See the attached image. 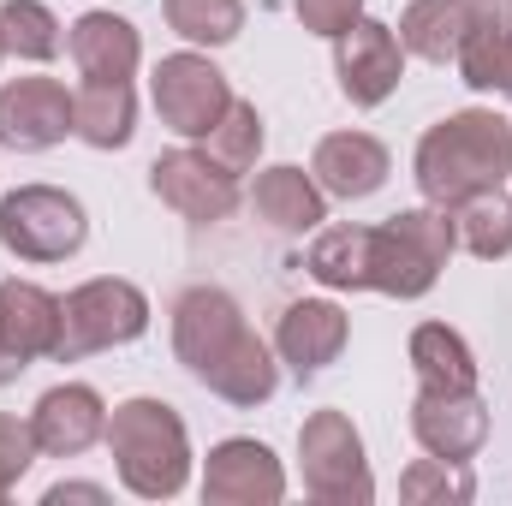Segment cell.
Returning <instances> with one entry per match:
<instances>
[{"label": "cell", "instance_id": "obj_1", "mask_svg": "<svg viewBox=\"0 0 512 506\" xmlns=\"http://www.w3.org/2000/svg\"><path fill=\"white\" fill-rule=\"evenodd\" d=\"M173 358L227 405H268L280 387L274 352L221 286H185L173 298Z\"/></svg>", "mask_w": 512, "mask_h": 506}, {"label": "cell", "instance_id": "obj_2", "mask_svg": "<svg viewBox=\"0 0 512 506\" xmlns=\"http://www.w3.org/2000/svg\"><path fill=\"white\" fill-rule=\"evenodd\" d=\"M411 173H417L423 203H435V209H453L477 191H501L512 173V120L495 108L447 114L441 126L423 131Z\"/></svg>", "mask_w": 512, "mask_h": 506}, {"label": "cell", "instance_id": "obj_3", "mask_svg": "<svg viewBox=\"0 0 512 506\" xmlns=\"http://www.w3.org/2000/svg\"><path fill=\"white\" fill-rule=\"evenodd\" d=\"M108 453L114 471L137 501H173L191 483V435L185 417L167 399H126L108 417Z\"/></svg>", "mask_w": 512, "mask_h": 506}, {"label": "cell", "instance_id": "obj_4", "mask_svg": "<svg viewBox=\"0 0 512 506\" xmlns=\"http://www.w3.org/2000/svg\"><path fill=\"white\" fill-rule=\"evenodd\" d=\"M459 251V233H453V209H399L387 215L382 227H370V292L387 298H423L447 256Z\"/></svg>", "mask_w": 512, "mask_h": 506}, {"label": "cell", "instance_id": "obj_5", "mask_svg": "<svg viewBox=\"0 0 512 506\" xmlns=\"http://www.w3.org/2000/svg\"><path fill=\"white\" fill-rule=\"evenodd\" d=\"M143 328H149V298H143V286H131V280H114V274H102V280H84V286H72L66 298H60V364H78V358H90V352H114V346H131V340H143Z\"/></svg>", "mask_w": 512, "mask_h": 506}, {"label": "cell", "instance_id": "obj_6", "mask_svg": "<svg viewBox=\"0 0 512 506\" xmlns=\"http://www.w3.org/2000/svg\"><path fill=\"white\" fill-rule=\"evenodd\" d=\"M90 215L60 185H18L0 197V245L18 262H66L84 251Z\"/></svg>", "mask_w": 512, "mask_h": 506}, {"label": "cell", "instance_id": "obj_7", "mask_svg": "<svg viewBox=\"0 0 512 506\" xmlns=\"http://www.w3.org/2000/svg\"><path fill=\"white\" fill-rule=\"evenodd\" d=\"M298 459H304V495L322 506H370L376 477L364 459V435L352 429L346 411H310L298 429Z\"/></svg>", "mask_w": 512, "mask_h": 506}, {"label": "cell", "instance_id": "obj_8", "mask_svg": "<svg viewBox=\"0 0 512 506\" xmlns=\"http://www.w3.org/2000/svg\"><path fill=\"white\" fill-rule=\"evenodd\" d=\"M149 96H155V114L161 126L185 143H203L209 131L221 126V114L233 108V84L227 72L209 60V54H167L149 78Z\"/></svg>", "mask_w": 512, "mask_h": 506}, {"label": "cell", "instance_id": "obj_9", "mask_svg": "<svg viewBox=\"0 0 512 506\" xmlns=\"http://www.w3.org/2000/svg\"><path fill=\"white\" fill-rule=\"evenodd\" d=\"M334 72H340V90H346L352 108H382L405 78L399 30L382 24V18H358L352 30L334 36Z\"/></svg>", "mask_w": 512, "mask_h": 506}, {"label": "cell", "instance_id": "obj_10", "mask_svg": "<svg viewBox=\"0 0 512 506\" xmlns=\"http://www.w3.org/2000/svg\"><path fill=\"white\" fill-rule=\"evenodd\" d=\"M78 137L72 126V90L60 78H12L0 84V149L42 155L54 143Z\"/></svg>", "mask_w": 512, "mask_h": 506}, {"label": "cell", "instance_id": "obj_11", "mask_svg": "<svg viewBox=\"0 0 512 506\" xmlns=\"http://www.w3.org/2000/svg\"><path fill=\"white\" fill-rule=\"evenodd\" d=\"M149 191L185 215V221H227L239 209V179L227 167H215L203 149H167L149 161Z\"/></svg>", "mask_w": 512, "mask_h": 506}, {"label": "cell", "instance_id": "obj_12", "mask_svg": "<svg viewBox=\"0 0 512 506\" xmlns=\"http://www.w3.org/2000/svg\"><path fill=\"white\" fill-rule=\"evenodd\" d=\"M411 435L423 453L435 459H453V465H471L489 441V405L483 393H441V387H417L411 399Z\"/></svg>", "mask_w": 512, "mask_h": 506}, {"label": "cell", "instance_id": "obj_13", "mask_svg": "<svg viewBox=\"0 0 512 506\" xmlns=\"http://www.w3.org/2000/svg\"><path fill=\"white\" fill-rule=\"evenodd\" d=\"M203 501L209 506H274V501H286V471H280V459L262 441L233 435V441L209 447Z\"/></svg>", "mask_w": 512, "mask_h": 506}, {"label": "cell", "instance_id": "obj_14", "mask_svg": "<svg viewBox=\"0 0 512 506\" xmlns=\"http://www.w3.org/2000/svg\"><path fill=\"white\" fill-rule=\"evenodd\" d=\"M30 435H36V453H48V459H78V453H90V447L108 435V405H102L96 387L60 381V387H48V393L36 399Z\"/></svg>", "mask_w": 512, "mask_h": 506}, {"label": "cell", "instance_id": "obj_15", "mask_svg": "<svg viewBox=\"0 0 512 506\" xmlns=\"http://www.w3.org/2000/svg\"><path fill=\"white\" fill-rule=\"evenodd\" d=\"M352 340V316L328 298H298L280 310V328H274V358L292 370V376H322Z\"/></svg>", "mask_w": 512, "mask_h": 506}, {"label": "cell", "instance_id": "obj_16", "mask_svg": "<svg viewBox=\"0 0 512 506\" xmlns=\"http://www.w3.org/2000/svg\"><path fill=\"white\" fill-rule=\"evenodd\" d=\"M310 173H316V185L328 197L358 203V197H376L387 185L393 155H387L382 137H370V131H328L316 143V155H310Z\"/></svg>", "mask_w": 512, "mask_h": 506}, {"label": "cell", "instance_id": "obj_17", "mask_svg": "<svg viewBox=\"0 0 512 506\" xmlns=\"http://www.w3.org/2000/svg\"><path fill=\"white\" fill-rule=\"evenodd\" d=\"M0 346L30 370L60 352V298L36 280H0Z\"/></svg>", "mask_w": 512, "mask_h": 506}, {"label": "cell", "instance_id": "obj_18", "mask_svg": "<svg viewBox=\"0 0 512 506\" xmlns=\"http://www.w3.org/2000/svg\"><path fill=\"white\" fill-rule=\"evenodd\" d=\"M459 78L477 90V96H495L512 84V0H477L471 6V24H465V42L453 54Z\"/></svg>", "mask_w": 512, "mask_h": 506}, {"label": "cell", "instance_id": "obj_19", "mask_svg": "<svg viewBox=\"0 0 512 506\" xmlns=\"http://www.w3.org/2000/svg\"><path fill=\"white\" fill-rule=\"evenodd\" d=\"M251 209L274 233H316L328 221V191L304 167H262L251 185Z\"/></svg>", "mask_w": 512, "mask_h": 506}, {"label": "cell", "instance_id": "obj_20", "mask_svg": "<svg viewBox=\"0 0 512 506\" xmlns=\"http://www.w3.org/2000/svg\"><path fill=\"white\" fill-rule=\"evenodd\" d=\"M66 48H72V60H78L84 78H108V84H131V72L143 60V36L120 12H84L72 24Z\"/></svg>", "mask_w": 512, "mask_h": 506}, {"label": "cell", "instance_id": "obj_21", "mask_svg": "<svg viewBox=\"0 0 512 506\" xmlns=\"http://www.w3.org/2000/svg\"><path fill=\"white\" fill-rule=\"evenodd\" d=\"M405 358L417 370V387H441V393H471L477 387V352L447 322H417Z\"/></svg>", "mask_w": 512, "mask_h": 506}, {"label": "cell", "instance_id": "obj_22", "mask_svg": "<svg viewBox=\"0 0 512 506\" xmlns=\"http://www.w3.org/2000/svg\"><path fill=\"white\" fill-rule=\"evenodd\" d=\"M72 126L90 149H126L137 131V96L131 84H108V78H84L72 90Z\"/></svg>", "mask_w": 512, "mask_h": 506}, {"label": "cell", "instance_id": "obj_23", "mask_svg": "<svg viewBox=\"0 0 512 506\" xmlns=\"http://www.w3.org/2000/svg\"><path fill=\"white\" fill-rule=\"evenodd\" d=\"M471 6L477 0H411L399 12V48L429 60V66H447L465 42V24H471Z\"/></svg>", "mask_w": 512, "mask_h": 506}, {"label": "cell", "instance_id": "obj_24", "mask_svg": "<svg viewBox=\"0 0 512 506\" xmlns=\"http://www.w3.org/2000/svg\"><path fill=\"white\" fill-rule=\"evenodd\" d=\"M304 268L328 292H370V227H316Z\"/></svg>", "mask_w": 512, "mask_h": 506}, {"label": "cell", "instance_id": "obj_25", "mask_svg": "<svg viewBox=\"0 0 512 506\" xmlns=\"http://www.w3.org/2000/svg\"><path fill=\"white\" fill-rule=\"evenodd\" d=\"M453 233L477 262L512 256V197L507 191H477V197L453 203Z\"/></svg>", "mask_w": 512, "mask_h": 506}, {"label": "cell", "instance_id": "obj_26", "mask_svg": "<svg viewBox=\"0 0 512 506\" xmlns=\"http://www.w3.org/2000/svg\"><path fill=\"white\" fill-rule=\"evenodd\" d=\"M161 18L191 48H227L245 30V0H161Z\"/></svg>", "mask_w": 512, "mask_h": 506}, {"label": "cell", "instance_id": "obj_27", "mask_svg": "<svg viewBox=\"0 0 512 506\" xmlns=\"http://www.w3.org/2000/svg\"><path fill=\"white\" fill-rule=\"evenodd\" d=\"M262 137H268V131H262L256 102H239V96H233V108L221 114V126L203 137V155L239 179V173H251V167H256V155H262Z\"/></svg>", "mask_w": 512, "mask_h": 506}, {"label": "cell", "instance_id": "obj_28", "mask_svg": "<svg viewBox=\"0 0 512 506\" xmlns=\"http://www.w3.org/2000/svg\"><path fill=\"white\" fill-rule=\"evenodd\" d=\"M0 42H6V54L42 66V60L60 54V18L42 0H6L0 6Z\"/></svg>", "mask_w": 512, "mask_h": 506}, {"label": "cell", "instance_id": "obj_29", "mask_svg": "<svg viewBox=\"0 0 512 506\" xmlns=\"http://www.w3.org/2000/svg\"><path fill=\"white\" fill-rule=\"evenodd\" d=\"M399 501L411 506H447V501H477V477L465 471V465H453V459H417V465H405V477H399Z\"/></svg>", "mask_w": 512, "mask_h": 506}, {"label": "cell", "instance_id": "obj_30", "mask_svg": "<svg viewBox=\"0 0 512 506\" xmlns=\"http://www.w3.org/2000/svg\"><path fill=\"white\" fill-rule=\"evenodd\" d=\"M36 465V435H30V417H12L0 411V501L18 489V477Z\"/></svg>", "mask_w": 512, "mask_h": 506}, {"label": "cell", "instance_id": "obj_31", "mask_svg": "<svg viewBox=\"0 0 512 506\" xmlns=\"http://www.w3.org/2000/svg\"><path fill=\"white\" fill-rule=\"evenodd\" d=\"M292 12H298V24L310 30V36H340V30H352L358 18H364V0H292Z\"/></svg>", "mask_w": 512, "mask_h": 506}, {"label": "cell", "instance_id": "obj_32", "mask_svg": "<svg viewBox=\"0 0 512 506\" xmlns=\"http://www.w3.org/2000/svg\"><path fill=\"white\" fill-rule=\"evenodd\" d=\"M66 501H108V489L102 483H54L42 495V506H66Z\"/></svg>", "mask_w": 512, "mask_h": 506}, {"label": "cell", "instance_id": "obj_33", "mask_svg": "<svg viewBox=\"0 0 512 506\" xmlns=\"http://www.w3.org/2000/svg\"><path fill=\"white\" fill-rule=\"evenodd\" d=\"M18 376H24V364H18V358L0 346V387H6V381H18Z\"/></svg>", "mask_w": 512, "mask_h": 506}, {"label": "cell", "instance_id": "obj_34", "mask_svg": "<svg viewBox=\"0 0 512 506\" xmlns=\"http://www.w3.org/2000/svg\"><path fill=\"white\" fill-rule=\"evenodd\" d=\"M0 60H6V42H0Z\"/></svg>", "mask_w": 512, "mask_h": 506}, {"label": "cell", "instance_id": "obj_35", "mask_svg": "<svg viewBox=\"0 0 512 506\" xmlns=\"http://www.w3.org/2000/svg\"><path fill=\"white\" fill-rule=\"evenodd\" d=\"M507 96H512V84H507Z\"/></svg>", "mask_w": 512, "mask_h": 506}]
</instances>
